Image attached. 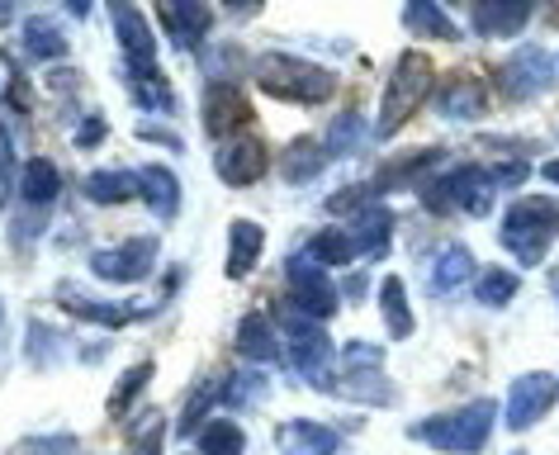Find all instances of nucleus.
Instances as JSON below:
<instances>
[{
    "instance_id": "c756f323",
    "label": "nucleus",
    "mask_w": 559,
    "mask_h": 455,
    "mask_svg": "<svg viewBox=\"0 0 559 455\" xmlns=\"http://www.w3.org/2000/svg\"><path fill=\"white\" fill-rule=\"evenodd\" d=\"M380 313H384V327H389V337L394 342H408L413 337V309H408V285L399 280V275H384V285H380Z\"/></svg>"
},
{
    "instance_id": "4468645a",
    "label": "nucleus",
    "mask_w": 559,
    "mask_h": 455,
    "mask_svg": "<svg viewBox=\"0 0 559 455\" xmlns=\"http://www.w3.org/2000/svg\"><path fill=\"white\" fill-rule=\"evenodd\" d=\"M200 115H204V133L218 137V143H228V137H237V129L251 119V100L242 95L237 81H204Z\"/></svg>"
},
{
    "instance_id": "39448f33",
    "label": "nucleus",
    "mask_w": 559,
    "mask_h": 455,
    "mask_svg": "<svg viewBox=\"0 0 559 455\" xmlns=\"http://www.w3.org/2000/svg\"><path fill=\"white\" fill-rule=\"evenodd\" d=\"M280 342H285V361L295 366V375L304 384L332 390V337L323 333V323L285 309L280 313Z\"/></svg>"
},
{
    "instance_id": "4c0bfd02",
    "label": "nucleus",
    "mask_w": 559,
    "mask_h": 455,
    "mask_svg": "<svg viewBox=\"0 0 559 455\" xmlns=\"http://www.w3.org/2000/svg\"><path fill=\"white\" fill-rule=\"evenodd\" d=\"M516 289H522V280H516V271H502V266H488L479 275V285H474V299L484 303V309H502V303L516 299Z\"/></svg>"
},
{
    "instance_id": "c85d7f7f",
    "label": "nucleus",
    "mask_w": 559,
    "mask_h": 455,
    "mask_svg": "<svg viewBox=\"0 0 559 455\" xmlns=\"http://www.w3.org/2000/svg\"><path fill=\"white\" fill-rule=\"evenodd\" d=\"M323 167H328L323 137H295V143L280 152V176H285L289 185H309L313 176H323Z\"/></svg>"
},
{
    "instance_id": "c03bdc74",
    "label": "nucleus",
    "mask_w": 559,
    "mask_h": 455,
    "mask_svg": "<svg viewBox=\"0 0 559 455\" xmlns=\"http://www.w3.org/2000/svg\"><path fill=\"white\" fill-rule=\"evenodd\" d=\"M100 137H105V119H86V123L76 129V147H95Z\"/></svg>"
},
{
    "instance_id": "412c9836",
    "label": "nucleus",
    "mask_w": 559,
    "mask_h": 455,
    "mask_svg": "<svg viewBox=\"0 0 559 455\" xmlns=\"http://www.w3.org/2000/svg\"><path fill=\"white\" fill-rule=\"evenodd\" d=\"M469 275H474V256H469L465 242H441L437 252H431V261H427V289L437 299L455 295V289L469 280Z\"/></svg>"
},
{
    "instance_id": "5701e85b",
    "label": "nucleus",
    "mask_w": 559,
    "mask_h": 455,
    "mask_svg": "<svg viewBox=\"0 0 559 455\" xmlns=\"http://www.w3.org/2000/svg\"><path fill=\"white\" fill-rule=\"evenodd\" d=\"M20 38H24V58L29 62H62L67 52H72V38H67V29L52 15H29L24 20V29H20Z\"/></svg>"
},
{
    "instance_id": "2eb2a0df",
    "label": "nucleus",
    "mask_w": 559,
    "mask_h": 455,
    "mask_svg": "<svg viewBox=\"0 0 559 455\" xmlns=\"http://www.w3.org/2000/svg\"><path fill=\"white\" fill-rule=\"evenodd\" d=\"M214 171L223 185L242 190V185H257L265 181V171H271V152H265L261 137H228V143H218L214 152Z\"/></svg>"
},
{
    "instance_id": "37998d69",
    "label": "nucleus",
    "mask_w": 559,
    "mask_h": 455,
    "mask_svg": "<svg viewBox=\"0 0 559 455\" xmlns=\"http://www.w3.org/2000/svg\"><path fill=\"white\" fill-rule=\"evenodd\" d=\"M138 137H143V143H157V147H171V152H186V137L162 129V123H138Z\"/></svg>"
},
{
    "instance_id": "a18cd8bd",
    "label": "nucleus",
    "mask_w": 559,
    "mask_h": 455,
    "mask_svg": "<svg viewBox=\"0 0 559 455\" xmlns=\"http://www.w3.org/2000/svg\"><path fill=\"white\" fill-rule=\"evenodd\" d=\"M540 176H545V181H550V185H559V157H555V161H545Z\"/></svg>"
},
{
    "instance_id": "72a5a7b5",
    "label": "nucleus",
    "mask_w": 559,
    "mask_h": 455,
    "mask_svg": "<svg viewBox=\"0 0 559 455\" xmlns=\"http://www.w3.org/2000/svg\"><path fill=\"white\" fill-rule=\"evenodd\" d=\"M194 441H200V455H247V432L237 418H209Z\"/></svg>"
},
{
    "instance_id": "f257e3e1",
    "label": "nucleus",
    "mask_w": 559,
    "mask_h": 455,
    "mask_svg": "<svg viewBox=\"0 0 559 455\" xmlns=\"http://www.w3.org/2000/svg\"><path fill=\"white\" fill-rule=\"evenodd\" d=\"M251 81L261 95L285 105H328L337 95V76L309 58H295V52H261L251 62Z\"/></svg>"
},
{
    "instance_id": "ea45409f",
    "label": "nucleus",
    "mask_w": 559,
    "mask_h": 455,
    "mask_svg": "<svg viewBox=\"0 0 559 455\" xmlns=\"http://www.w3.org/2000/svg\"><path fill=\"white\" fill-rule=\"evenodd\" d=\"M62 342H67L62 333H52L44 319H34V323H29V366H34V370L52 366V361H58V351H62Z\"/></svg>"
},
{
    "instance_id": "a19ab883",
    "label": "nucleus",
    "mask_w": 559,
    "mask_h": 455,
    "mask_svg": "<svg viewBox=\"0 0 559 455\" xmlns=\"http://www.w3.org/2000/svg\"><path fill=\"white\" fill-rule=\"evenodd\" d=\"M237 62H242V48H237V44H218V48L200 52L204 81H237Z\"/></svg>"
},
{
    "instance_id": "9b49d317",
    "label": "nucleus",
    "mask_w": 559,
    "mask_h": 455,
    "mask_svg": "<svg viewBox=\"0 0 559 455\" xmlns=\"http://www.w3.org/2000/svg\"><path fill=\"white\" fill-rule=\"evenodd\" d=\"M157 252H162L157 238H129L123 247H100V252H91V275L105 285H138L157 266Z\"/></svg>"
},
{
    "instance_id": "6ab92c4d",
    "label": "nucleus",
    "mask_w": 559,
    "mask_h": 455,
    "mask_svg": "<svg viewBox=\"0 0 559 455\" xmlns=\"http://www.w3.org/2000/svg\"><path fill=\"white\" fill-rule=\"evenodd\" d=\"M280 455H337L342 451V432L328 422H313V418H289L280 422Z\"/></svg>"
},
{
    "instance_id": "f704fd0d",
    "label": "nucleus",
    "mask_w": 559,
    "mask_h": 455,
    "mask_svg": "<svg viewBox=\"0 0 559 455\" xmlns=\"http://www.w3.org/2000/svg\"><path fill=\"white\" fill-rule=\"evenodd\" d=\"M304 252H309L323 271H332V266H352V261L360 256V252H356V242H352V232H346V228H318Z\"/></svg>"
},
{
    "instance_id": "1a4fd4ad",
    "label": "nucleus",
    "mask_w": 559,
    "mask_h": 455,
    "mask_svg": "<svg viewBox=\"0 0 559 455\" xmlns=\"http://www.w3.org/2000/svg\"><path fill=\"white\" fill-rule=\"evenodd\" d=\"M58 309L62 313H72V319H81V323H95V327H109V333H119V327H133V323H147L152 313L162 309V303H115V299H95V295H86L81 285H72V280H62L58 285Z\"/></svg>"
},
{
    "instance_id": "f8f14e48",
    "label": "nucleus",
    "mask_w": 559,
    "mask_h": 455,
    "mask_svg": "<svg viewBox=\"0 0 559 455\" xmlns=\"http://www.w3.org/2000/svg\"><path fill=\"white\" fill-rule=\"evenodd\" d=\"M380 361L384 351L370 347V342H352L346 347V384H342V398H352V404H370V408H384L394 404V390H389V380L380 375Z\"/></svg>"
},
{
    "instance_id": "ddd939ff",
    "label": "nucleus",
    "mask_w": 559,
    "mask_h": 455,
    "mask_svg": "<svg viewBox=\"0 0 559 455\" xmlns=\"http://www.w3.org/2000/svg\"><path fill=\"white\" fill-rule=\"evenodd\" d=\"M555 398H559L555 375H545V370L516 375L508 390V404H502V427H508V432H526V427H536L545 412H550Z\"/></svg>"
},
{
    "instance_id": "79ce46f5",
    "label": "nucleus",
    "mask_w": 559,
    "mask_h": 455,
    "mask_svg": "<svg viewBox=\"0 0 559 455\" xmlns=\"http://www.w3.org/2000/svg\"><path fill=\"white\" fill-rule=\"evenodd\" d=\"M10 176H15V143L0 129V209H5V200H10Z\"/></svg>"
},
{
    "instance_id": "423d86ee",
    "label": "nucleus",
    "mask_w": 559,
    "mask_h": 455,
    "mask_svg": "<svg viewBox=\"0 0 559 455\" xmlns=\"http://www.w3.org/2000/svg\"><path fill=\"white\" fill-rule=\"evenodd\" d=\"M498 176L493 167H479V161H465V167L437 176V181H423V204L437 214H451V209H465V214H488V204L498 195Z\"/></svg>"
},
{
    "instance_id": "58836bf2",
    "label": "nucleus",
    "mask_w": 559,
    "mask_h": 455,
    "mask_svg": "<svg viewBox=\"0 0 559 455\" xmlns=\"http://www.w3.org/2000/svg\"><path fill=\"white\" fill-rule=\"evenodd\" d=\"M5 455H81V441L72 432H52V436H24Z\"/></svg>"
},
{
    "instance_id": "e433bc0d",
    "label": "nucleus",
    "mask_w": 559,
    "mask_h": 455,
    "mask_svg": "<svg viewBox=\"0 0 559 455\" xmlns=\"http://www.w3.org/2000/svg\"><path fill=\"white\" fill-rule=\"evenodd\" d=\"M360 143H366V119H360L356 109H346V115L332 119V129H328V137H323L328 157H352Z\"/></svg>"
},
{
    "instance_id": "f03ea898",
    "label": "nucleus",
    "mask_w": 559,
    "mask_h": 455,
    "mask_svg": "<svg viewBox=\"0 0 559 455\" xmlns=\"http://www.w3.org/2000/svg\"><path fill=\"white\" fill-rule=\"evenodd\" d=\"M555 238H559V200H550V195H522L502 214L498 242L516 266H540V261L550 256Z\"/></svg>"
},
{
    "instance_id": "7ed1b4c3",
    "label": "nucleus",
    "mask_w": 559,
    "mask_h": 455,
    "mask_svg": "<svg viewBox=\"0 0 559 455\" xmlns=\"http://www.w3.org/2000/svg\"><path fill=\"white\" fill-rule=\"evenodd\" d=\"M431 86H437V67L423 48H403L394 58V72H389V86H384V100H380V123H374V133L380 137H394L403 133V123H408L417 109L427 105Z\"/></svg>"
},
{
    "instance_id": "393cba45",
    "label": "nucleus",
    "mask_w": 559,
    "mask_h": 455,
    "mask_svg": "<svg viewBox=\"0 0 559 455\" xmlns=\"http://www.w3.org/2000/svg\"><path fill=\"white\" fill-rule=\"evenodd\" d=\"M261 252H265V228L257 224V218H233V228H228V266H223V275H228V280H247V275L257 271Z\"/></svg>"
},
{
    "instance_id": "a211bd4d",
    "label": "nucleus",
    "mask_w": 559,
    "mask_h": 455,
    "mask_svg": "<svg viewBox=\"0 0 559 455\" xmlns=\"http://www.w3.org/2000/svg\"><path fill=\"white\" fill-rule=\"evenodd\" d=\"M437 115L451 119V123H469V119H484L488 115V91L479 76L469 72H451V81L437 91Z\"/></svg>"
},
{
    "instance_id": "de8ad7c7",
    "label": "nucleus",
    "mask_w": 559,
    "mask_h": 455,
    "mask_svg": "<svg viewBox=\"0 0 559 455\" xmlns=\"http://www.w3.org/2000/svg\"><path fill=\"white\" fill-rule=\"evenodd\" d=\"M512 455H526V451H512Z\"/></svg>"
},
{
    "instance_id": "7c9ffc66",
    "label": "nucleus",
    "mask_w": 559,
    "mask_h": 455,
    "mask_svg": "<svg viewBox=\"0 0 559 455\" xmlns=\"http://www.w3.org/2000/svg\"><path fill=\"white\" fill-rule=\"evenodd\" d=\"M265 390H271V380H265V370H233V375L218 380V404H228L237 412L257 408Z\"/></svg>"
},
{
    "instance_id": "c9c22d12",
    "label": "nucleus",
    "mask_w": 559,
    "mask_h": 455,
    "mask_svg": "<svg viewBox=\"0 0 559 455\" xmlns=\"http://www.w3.org/2000/svg\"><path fill=\"white\" fill-rule=\"evenodd\" d=\"M123 432L133 441V455H162V436H166V412L147 408L138 412V418L123 422Z\"/></svg>"
},
{
    "instance_id": "9d476101",
    "label": "nucleus",
    "mask_w": 559,
    "mask_h": 455,
    "mask_svg": "<svg viewBox=\"0 0 559 455\" xmlns=\"http://www.w3.org/2000/svg\"><path fill=\"white\" fill-rule=\"evenodd\" d=\"M62 195V171L52 167L48 157H29L24 161V171H20V218H15V228H20V242H29L38 224L34 218H48V209L58 204Z\"/></svg>"
},
{
    "instance_id": "b1692460",
    "label": "nucleus",
    "mask_w": 559,
    "mask_h": 455,
    "mask_svg": "<svg viewBox=\"0 0 559 455\" xmlns=\"http://www.w3.org/2000/svg\"><path fill=\"white\" fill-rule=\"evenodd\" d=\"M81 195H86L91 204H100V209H115V204L143 200V181H138V171L105 167V171H91L86 181H81Z\"/></svg>"
},
{
    "instance_id": "f3484780",
    "label": "nucleus",
    "mask_w": 559,
    "mask_h": 455,
    "mask_svg": "<svg viewBox=\"0 0 559 455\" xmlns=\"http://www.w3.org/2000/svg\"><path fill=\"white\" fill-rule=\"evenodd\" d=\"M109 20H115V34H119L123 67H157V38H152V24L143 20V10L109 5Z\"/></svg>"
},
{
    "instance_id": "aec40b11",
    "label": "nucleus",
    "mask_w": 559,
    "mask_h": 455,
    "mask_svg": "<svg viewBox=\"0 0 559 455\" xmlns=\"http://www.w3.org/2000/svg\"><path fill=\"white\" fill-rule=\"evenodd\" d=\"M536 10L522 5V0H479V5L469 10V24L479 38H516L531 24Z\"/></svg>"
},
{
    "instance_id": "20e7f679",
    "label": "nucleus",
    "mask_w": 559,
    "mask_h": 455,
    "mask_svg": "<svg viewBox=\"0 0 559 455\" xmlns=\"http://www.w3.org/2000/svg\"><path fill=\"white\" fill-rule=\"evenodd\" d=\"M493 422H498V404H493V398H474V404L455 408V412L413 422L408 436L427 441L431 451H445V455H479L488 446V436H493Z\"/></svg>"
},
{
    "instance_id": "dca6fc26",
    "label": "nucleus",
    "mask_w": 559,
    "mask_h": 455,
    "mask_svg": "<svg viewBox=\"0 0 559 455\" xmlns=\"http://www.w3.org/2000/svg\"><path fill=\"white\" fill-rule=\"evenodd\" d=\"M157 20H162L166 38H171V48H180V52H194V48L204 52V38L214 29V10H209L204 0H162Z\"/></svg>"
},
{
    "instance_id": "cd10ccee",
    "label": "nucleus",
    "mask_w": 559,
    "mask_h": 455,
    "mask_svg": "<svg viewBox=\"0 0 559 455\" xmlns=\"http://www.w3.org/2000/svg\"><path fill=\"white\" fill-rule=\"evenodd\" d=\"M123 86H129L133 105L157 109V115H176V91L157 67H123Z\"/></svg>"
},
{
    "instance_id": "a878e982",
    "label": "nucleus",
    "mask_w": 559,
    "mask_h": 455,
    "mask_svg": "<svg viewBox=\"0 0 559 455\" xmlns=\"http://www.w3.org/2000/svg\"><path fill=\"white\" fill-rule=\"evenodd\" d=\"M138 181H143V204L152 209V218L171 224L180 214V176L171 167H162V161H147V167L138 171Z\"/></svg>"
},
{
    "instance_id": "6e6552de",
    "label": "nucleus",
    "mask_w": 559,
    "mask_h": 455,
    "mask_svg": "<svg viewBox=\"0 0 559 455\" xmlns=\"http://www.w3.org/2000/svg\"><path fill=\"white\" fill-rule=\"evenodd\" d=\"M550 91H555V58L536 44L516 48L512 58L498 67V95L508 105H531Z\"/></svg>"
},
{
    "instance_id": "4be33fe9",
    "label": "nucleus",
    "mask_w": 559,
    "mask_h": 455,
    "mask_svg": "<svg viewBox=\"0 0 559 455\" xmlns=\"http://www.w3.org/2000/svg\"><path fill=\"white\" fill-rule=\"evenodd\" d=\"M237 356H247L251 366H271V361H280L285 356V342H280V327L265 319V313H247L242 323H237Z\"/></svg>"
},
{
    "instance_id": "49530a36",
    "label": "nucleus",
    "mask_w": 559,
    "mask_h": 455,
    "mask_svg": "<svg viewBox=\"0 0 559 455\" xmlns=\"http://www.w3.org/2000/svg\"><path fill=\"white\" fill-rule=\"evenodd\" d=\"M5 347H10V323H5V309H0V356H5Z\"/></svg>"
},
{
    "instance_id": "473e14b6",
    "label": "nucleus",
    "mask_w": 559,
    "mask_h": 455,
    "mask_svg": "<svg viewBox=\"0 0 559 455\" xmlns=\"http://www.w3.org/2000/svg\"><path fill=\"white\" fill-rule=\"evenodd\" d=\"M403 24H408L417 38H441V44H455V38H460L455 20L445 15L437 0H413V5L403 10Z\"/></svg>"
},
{
    "instance_id": "2f4dec72",
    "label": "nucleus",
    "mask_w": 559,
    "mask_h": 455,
    "mask_svg": "<svg viewBox=\"0 0 559 455\" xmlns=\"http://www.w3.org/2000/svg\"><path fill=\"white\" fill-rule=\"evenodd\" d=\"M152 361H138V366H129L123 375L115 380V390H109V398H105V412L115 422H129V412H133V404H138V394L147 390V380H152Z\"/></svg>"
},
{
    "instance_id": "bb28decb",
    "label": "nucleus",
    "mask_w": 559,
    "mask_h": 455,
    "mask_svg": "<svg viewBox=\"0 0 559 455\" xmlns=\"http://www.w3.org/2000/svg\"><path fill=\"white\" fill-rule=\"evenodd\" d=\"M346 232H352L360 256H384L389 242H394V214H389L384 204H370V209H360L352 224H346Z\"/></svg>"
},
{
    "instance_id": "0eeeda50",
    "label": "nucleus",
    "mask_w": 559,
    "mask_h": 455,
    "mask_svg": "<svg viewBox=\"0 0 559 455\" xmlns=\"http://www.w3.org/2000/svg\"><path fill=\"white\" fill-rule=\"evenodd\" d=\"M285 285H289V309L313 323H328L342 303V289L332 285V275L309 252H295L285 261Z\"/></svg>"
}]
</instances>
